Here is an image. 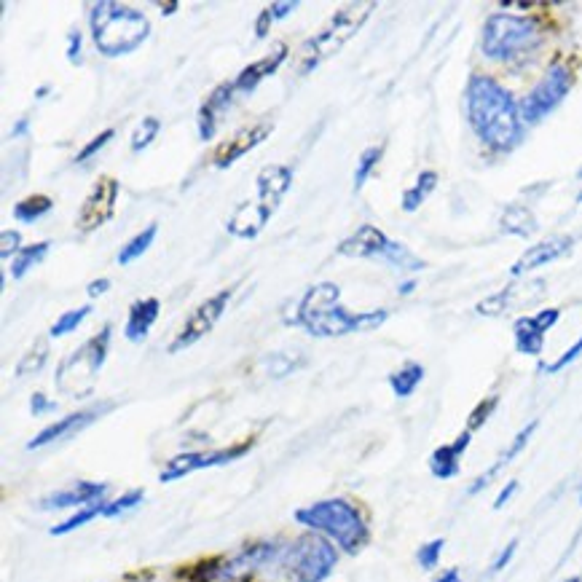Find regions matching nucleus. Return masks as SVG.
Returning a JSON list of instances; mask_svg holds the SVG:
<instances>
[{"instance_id":"obj_51","label":"nucleus","mask_w":582,"mask_h":582,"mask_svg":"<svg viewBox=\"0 0 582 582\" xmlns=\"http://www.w3.org/2000/svg\"><path fill=\"white\" fill-rule=\"evenodd\" d=\"M27 132H30V119H19L17 121V127L11 129V140H19V137H25Z\"/></svg>"},{"instance_id":"obj_14","label":"nucleus","mask_w":582,"mask_h":582,"mask_svg":"<svg viewBox=\"0 0 582 582\" xmlns=\"http://www.w3.org/2000/svg\"><path fill=\"white\" fill-rule=\"evenodd\" d=\"M395 242L381 231V228L365 223L352 234L346 237L341 245H338L336 253L344 255V258H371V261H387L389 253H392Z\"/></svg>"},{"instance_id":"obj_54","label":"nucleus","mask_w":582,"mask_h":582,"mask_svg":"<svg viewBox=\"0 0 582 582\" xmlns=\"http://www.w3.org/2000/svg\"><path fill=\"white\" fill-rule=\"evenodd\" d=\"M414 290H416V282H414V279H408V282H403V285L397 287V293H400V296H411Z\"/></svg>"},{"instance_id":"obj_27","label":"nucleus","mask_w":582,"mask_h":582,"mask_svg":"<svg viewBox=\"0 0 582 582\" xmlns=\"http://www.w3.org/2000/svg\"><path fill=\"white\" fill-rule=\"evenodd\" d=\"M422 381H424V365L405 363L400 371H395L392 376H389V387H392L395 397L405 400V397L414 395Z\"/></svg>"},{"instance_id":"obj_20","label":"nucleus","mask_w":582,"mask_h":582,"mask_svg":"<svg viewBox=\"0 0 582 582\" xmlns=\"http://www.w3.org/2000/svg\"><path fill=\"white\" fill-rule=\"evenodd\" d=\"M271 215H274V210H269L261 202L239 204L237 210L231 212V218L226 220V231L231 237L255 239L263 231V226L269 223Z\"/></svg>"},{"instance_id":"obj_45","label":"nucleus","mask_w":582,"mask_h":582,"mask_svg":"<svg viewBox=\"0 0 582 582\" xmlns=\"http://www.w3.org/2000/svg\"><path fill=\"white\" fill-rule=\"evenodd\" d=\"M51 411H57V403H54V400H49V397L43 395V392H35L33 400H30V414L43 416V414H51Z\"/></svg>"},{"instance_id":"obj_3","label":"nucleus","mask_w":582,"mask_h":582,"mask_svg":"<svg viewBox=\"0 0 582 582\" xmlns=\"http://www.w3.org/2000/svg\"><path fill=\"white\" fill-rule=\"evenodd\" d=\"M89 27H92V41L97 51L110 60L132 54L151 35V22L143 11L129 9L124 3H113V0L94 3Z\"/></svg>"},{"instance_id":"obj_24","label":"nucleus","mask_w":582,"mask_h":582,"mask_svg":"<svg viewBox=\"0 0 582 582\" xmlns=\"http://www.w3.org/2000/svg\"><path fill=\"white\" fill-rule=\"evenodd\" d=\"M161 312L159 298H137L135 304L129 306V317H127V328H124V336L132 344H140L148 338L151 328L156 325Z\"/></svg>"},{"instance_id":"obj_12","label":"nucleus","mask_w":582,"mask_h":582,"mask_svg":"<svg viewBox=\"0 0 582 582\" xmlns=\"http://www.w3.org/2000/svg\"><path fill=\"white\" fill-rule=\"evenodd\" d=\"M253 448V443H242V446L234 448H220V451H194V454H180L175 456L172 462L161 470L159 481L161 483H172L186 478V475L196 473V470H207V467H220V464H228L245 456L247 451Z\"/></svg>"},{"instance_id":"obj_39","label":"nucleus","mask_w":582,"mask_h":582,"mask_svg":"<svg viewBox=\"0 0 582 582\" xmlns=\"http://www.w3.org/2000/svg\"><path fill=\"white\" fill-rule=\"evenodd\" d=\"M143 499H145L143 489L127 491V494H121L119 499H113V502H108V505H105V513H102V518H116V515L127 513V510H132V507L140 505Z\"/></svg>"},{"instance_id":"obj_36","label":"nucleus","mask_w":582,"mask_h":582,"mask_svg":"<svg viewBox=\"0 0 582 582\" xmlns=\"http://www.w3.org/2000/svg\"><path fill=\"white\" fill-rule=\"evenodd\" d=\"M92 314V306L86 304V306H78V309H73V312H65L60 317V320L54 322L51 325V330H49V336L51 338H62V336H68V333H73V330H78V325L86 320Z\"/></svg>"},{"instance_id":"obj_5","label":"nucleus","mask_w":582,"mask_h":582,"mask_svg":"<svg viewBox=\"0 0 582 582\" xmlns=\"http://www.w3.org/2000/svg\"><path fill=\"white\" fill-rule=\"evenodd\" d=\"M373 9H376V3H355V6L336 11L328 25L301 46V51H298V62H301L298 73L301 76L312 73L317 65H322V62L344 49L346 43L352 41V35H357V30L368 22Z\"/></svg>"},{"instance_id":"obj_29","label":"nucleus","mask_w":582,"mask_h":582,"mask_svg":"<svg viewBox=\"0 0 582 582\" xmlns=\"http://www.w3.org/2000/svg\"><path fill=\"white\" fill-rule=\"evenodd\" d=\"M438 188V172H432V169H424L419 180H416V186H411L403 194V210L405 212H416L427 202V196L432 194Z\"/></svg>"},{"instance_id":"obj_4","label":"nucleus","mask_w":582,"mask_h":582,"mask_svg":"<svg viewBox=\"0 0 582 582\" xmlns=\"http://www.w3.org/2000/svg\"><path fill=\"white\" fill-rule=\"evenodd\" d=\"M296 521L304 523L306 529H312V532L325 534L349 556H357L371 537L363 513L349 499L341 497L322 499V502H314L309 507H301L296 513Z\"/></svg>"},{"instance_id":"obj_43","label":"nucleus","mask_w":582,"mask_h":582,"mask_svg":"<svg viewBox=\"0 0 582 582\" xmlns=\"http://www.w3.org/2000/svg\"><path fill=\"white\" fill-rule=\"evenodd\" d=\"M582 355V336L577 338V341H574L572 346H569V349H566L564 355L558 357L556 363H550V365H542V371L545 373H561L564 371V368H569V365L574 363V360H577V357Z\"/></svg>"},{"instance_id":"obj_37","label":"nucleus","mask_w":582,"mask_h":582,"mask_svg":"<svg viewBox=\"0 0 582 582\" xmlns=\"http://www.w3.org/2000/svg\"><path fill=\"white\" fill-rule=\"evenodd\" d=\"M161 129V121L156 119V116H148V119H143L140 124H137L135 135H132V151L140 153L145 151L148 145L156 140V135H159Z\"/></svg>"},{"instance_id":"obj_21","label":"nucleus","mask_w":582,"mask_h":582,"mask_svg":"<svg viewBox=\"0 0 582 582\" xmlns=\"http://www.w3.org/2000/svg\"><path fill=\"white\" fill-rule=\"evenodd\" d=\"M255 186H258V202L266 204L269 210H277L282 196L293 186V169L285 164H269L258 172Z\"/></svg>"},{"instance_id":"obj_22","label":"nucleus","mask_w":582,"mask_h":582,"mask_svg":"<svg viewBox=\"0 0 582 582\" xmlns=\"http://www.w3.org/2000/svg\"><path fill=\"white\" fill-rule=\"evenodd\" d=\"M287 54H290L287 43H277L269 57H263V60L253 62V65H247V68L242 70V73H239V76L231 81V84H234V89H237V92L250 94L253 89H258V84H263L266 78H271L279 68H282V62L287 60Z\"/></svg>"},{"instance_id":"obj_30","label":"nucleus","mask_w":582,"mask_h":582,"mask_svg":"<svg viewBox=\"0 0 582 582\" xmlns=\"http://www.w3.org/2000/svg\"><path fill=\"white\" fill-rule=\"evenodd\" d=\"M521 290H523L521 285L505 287V290H499V293H494V296L478 301L475 312L481 314V317H499V314H505L507 309L518 301V293H521ZM518 304H521V301H518Z\"/></svg>"},{"instance_id":"obj_6","label":"nucleus","mask_w":582,"mask_h":582,"mask_svg":"<svg viewBox=\"0 0 582 582\" xmlns=\"http://www.w3.org/2000/svg\"><path fill=\"white\" fill-rule=\"evenodd\" d=\"M542 41L540 22L518 14H491L483 25V54L489 60H513L518 54L537 49Z\"/></svg>"},{"instance_id":"obj_47","label":"nucleus","mask_w":582,"mask_h":582,"mask_svg":"<svg viewBox=\"0 0 582 582\" xmlns=\"http://www.w3.org/2000/svg\"><path fill=\"white\" fill-rule=\"evenodd\" d=\"M298 9V0H285V3H271L269 11L274 19H285L287 14H293Z\"/></svg>"},{"instance_id":"obj_17","label":"nucleus","mask_w":582,"mask_h":582,"mask_svg":"<svg viewBox=\"0 0 582 582\" xmlns=\"http://www.w3.org/2000/svg\"><path fill=\"white\" fill-rule=\"evenodd\" d=\"M234 84H220L212 89V94L204 100V105L199 108V119H196V129H199V140L202 143H210L215 132L220 127V119L226 116L228 108H231V100H234Z\"/></svg>"},{"instance_id":"obj_31","label":"nucleus","mask_w":582,"mask_h":582,"mask_svg":"<svg viewBox=\"0 0 582 582\" xmlns=\"http://www.w3.org/2000/svg\"><path fill=\"white\" fill-rule=\"evenodd\" d=\"M156 231H159V226H156V223H151V226H145L140 234H135V237L129 239L127 245L121 247V253H119L121 266H129V263H135L140 255L148 253L153 245V239H156Z\"/></svg>"},{"instance_id":"obj_50","label":"nucleus","mask_w":582,"mask_h":582,"mask_svg":"<svg viewBox=\"0 0 582 582\" xmlns=\"http://www.w3.org/2000/svg\"><path fill=\"white\" fill-rule=\"evenodd\" d=\"M110 290V279L102 277V279H94V282H89V287H86V293H89V298H100L105 296Z\"/></svg>"},{"instance_id":"obj_28","label":"nucleus","mask_w":582,"mask_h":582,"mask_svg":"<svg viewBox=\"0 0 582 582\" xmlns=\"http://www.w3.org/2000/svg\"><path fill=\"white\" fill-rule=\"evenodd\" d=\"M51 207H54V199H51V196L33 194L14 204V218H17L19 223H25V226H33V223H38V220L49 215Z\"/></svg>"},{"instance_id":"obj_25","label":"nucleus","mask_w":582,"mask_h":582,"mask_svg":"<svg viewBox=\"0 0 582 582\" xmlns=\"http://www.w3.org/2000/svg\"><path fill=\"white\" fill-rule=\"evenodd\" d=\"M537 427H540V422H537V419H534V422L526 424V427H523V430L518 432V435H515L513 443H510V446H507L505 454L499 456L497 462H494V467H489V470H486V473L478 475V478H475V483H473V486H470V491H467V494H470V497H475V494H481V491L486 489V486H489V483L494 481V478H497L499 470H502V467H505V464L513 462L515 456L521 454L523 448L529 446V440H532V435H534V432H537Z\"/></svg>"},{"instance_id":"obj_9","label":"nucleus","mask_w":582,"mask_h":582,"mask_svg":"<svg viewBox=\"0 0 582 582\" xmlns=\"http://www.w3.org/2000/svg\"><path fill=\"white\" fill-rule=\"evenodd\" d=\"M574 73L564 62H553L545 76L540 78V84L534 86L532 92L526 94L521 102V119L523 124H540L545 116H550L553 110L564 102V97L572 92Z\"/></svg>"},{"instance_id":"obj_2","label":"nucleus","mask_w":582,"mask_h":582,"mask_svg":"<svg viewBox=\"0 0 582 582\" xmlns=\"http://www.w3.org/2000/svg\"><path fill=\"white\" fill-rule=\"evenodd\" d=\"M387 309L376 312H349L341 306V287L333 282H317L304 293L296 312V325L317 338H338L360 330H373L384 325Z\"/></svg>"},{"instance_id":"obj_10","label":"nucleus","mask_w":582,"mask_h":582,"mask_svg":"<svg viewBox=\"0 0 582 582\" xmlns=\"http://www.w3.org/2000/svg\"><path fill=\"white\" fill-rule=\"evenodd\" d=\"M228 301H231V290H218L215 296L204 298L202 304L188 314L186 322H183V328H180V333L175 336V341L169 344V355H178V352H183L188 346H194L196 341H202V338L218 325V320L223 317V312H226Z\"/></svg>"},{"instance_id":"obj_57","label":"nucleus","mask_w":582,"mask_h":582,"mask_svg":"<svg viewBox=\"0 0 582 582\" xmlns=\"http://www.w3.org/2000/svg\"><path fill=\"white\" fill-rule=\"evenodd\" d=\"M577 178H580V180H582V169H580V172H577Z\"/></svg>"},{"instance_id":"obj_19","label":"nucleus","mask_w":582,"mask_h":582,"mask_svg":"<svg viewBox=\"0 0 582 582\" xmlns=\"http://www.w3.org/2000/svg\"><path fill=\"white\" fill-rule=\"evenodd\" d=\"M105 491H108L105 483L84 481L76 483L73 489L51 491L49 497H43L41 502H38V507H41V510H68V507H78V510H81V507H89L94 505V502H102Z\"/></svg>"},{"instance_id":"obj_46","label":"nucleus","mask_w":582,"mask_h":582,"mask_svg":"<svg viewBox=\"0 0 582 582\" xmlns=\"http://www.w3.org/2000/svg\"><path fill=\"white\" fill-rule=\"evenodd\" d=\"M515 550H518V540H510V542H507V548L502 550V553H499V556H497V561L491 564V572H494V574L502 572V569H505V566L510 564V561H513Z\"/></svg>"},{"instance_id":"obj_42","label":"nucleus","mask_w":582,"mask_h":582,"mask_svg":"<svg viewBox=\"0 0 582 582\" xmlns=\"http://www.w3.org/2000/svg\"><path fill=\"white\" fill-rule=\"evenodd\" d=\"M22 253V234L14 231V228H6L3 234H0V258L6 261V258H17Z\"/></svg>"},{"instance_id":"obj_23","label":"nucleus","mask_w":582,"mask_h":582,"mask_svg":"<svg viewBox=\"0 0 582 582\" xmlns=\"http://www.w3.org/2000/svg\"><path fill=\"white\" fill-rule=\"evenodd\" d=\"M470 443H473V432L464 430L456 435L454 443L435 448L430 456L432 475H435V478H440V481L456 478V475H459V470H462V456H464V451L470 448Z\"/></svg>"},{"instance_id":"obj_41","label":"nucleus","mask_w":582,"mask_h":582,"mask_svg":"<svg viewBox=\"0 0 582 582\" xmlns=\"http://www.w3.org/2000/svg\"><path fill=\"white\" fill-rule=\"evenodd\" d=\"M113 137H116V129H102L100 135L92 137V140H89V143H86L84 148H81V153L76 156V164H84V161L92 159L94 153L102 151V148H105V145H108L110 140H113Z\"/></svg>"},{"instance_id":"obj_48","label":"nucleus","mask_w":582,"mask_h":582,"mask_svg":"<svg viewBox=\"0 0 582 582\" xmlns=\"http://www.w3.org/2000/svg\"><path fill=\"white\" fill-rule=\"evenodd\" d=\"M271 22H274V17H271V11L263 9L261 14H258V19H255V38H266V35H269Z\"/></svg>"},{"instance_id":"obj_55","label":"nucleus","mask_w":582,"mask_h":582,"mask_svg":"<svg viewBox=\"0 0 582 582\" xmlns=\"http://www.w3.org/2000/svg\"><path fill=\"white\" fill-rule=\"evenodd\" d=\"M49 92H51L49 84L38 86V89H35V100H43V97H49Z\"/></svg>"},{"instance_id":"obj_59","label":"nucleus","mask_w":582,"mask_h":582,"mask_svg":"<svg viewBox=\"0 0 582 582\" xmlns=\"http://www.w3.org/2000/svg\"><path fill=\"white\" fill-rule=\"evenodd\" d=\"M580 505H582V494H580Z\"/></svg>"},{"instance_id":"obj_7","label":"nucleus","mask_w":582,"mask_h":582,"mask_svg":"<svg viewBox=\"0 0 582 582\" xmlns=\"http://www.w3.org/2000/svg\"><path fill=\"white\" fill-rule=\"evenodd\" d=\"M110 333H113V328L105 325L97 336L89 338L86 344L78 346L73 355L62 360L57 373H54V384H57L62 395L86 397L92 392L102 365H105V357H108Z\"/></svg>"},{"instance_id":"obj_32","label":"nucleus","mask_w":582,"mask_h":582,"mask_svg":"<svg viewBox=\"0 0 582 582\" xmlns=\"http://www.w3.org/2000/svg\"><path fill=\"white\" fill-rule=\"evenodd\" d=\"M49 247H51V242H38V245L22 247V253L11 261V277L22 279L27 271H33L35 266H38V263L49 255Z\"/></svg>"},{"instance_id":"obj_44","label":"nucleus","mask_w":582,"mask_h":582,"mask_svg":"<svg viewBox=\"0 0 582 582\" xmlns=\"http://www.w3.org/2000/svg\"><path fill=\"white\" fill-rule=\"evenodd\" d=\"M81 49H84V35H81V30H70V35H68L70 65H81Z\"/></svg>"},{"instance_id":"obj_35","label":"nucleus","mask_w":582,"mask_h":582,"mask_svg":"<svg viewBox=\"0 0 582 582\" xmlns=\"http://www.w3.org/2000/svg\"><path fill=\"white\" fill-rule=\"evenodd\" d=\"M381 156H384V145H373V148H365V151L360 153L355 169V191H360V188L371 180L373 169L379 167Z\"/></svg>"},{"instance_id":"obj_26","label":"nucleus","mask_w":582,"mask_h":582,"mask_svg":"<svg viewBox=\"0 0 582 582\" xmlns=\"http://www.w3.org/2000/svg\"><path fill=\"white\" fill-rule=\"evenodd\" d=\"M499 226L505 234H513V237H532L537 231V218L529 207H521V204H510L502 212L499 218Z\"/></svg>"},{"instance_id":"obj_53","label":"nucleus","mask_w":582,"mask_h":582,"mask_svg":"<svg viewBox=\"0 0 582 582\" xmlns=\"http://www.w3.org/2000/svg\"><path fill=\"white\" fill-rule=\"evenodd\" d=\"M178 9H180L178 0H167V3H161V14H164V17H172Z\"/></svg>"},{"instance_id":"obj_8","label":"nucleus","mask_w":582,"mask_h":582,"mask_svg":"<svg viewBox=\"0 0 582 582\" xmlns=\"http://www.w3.org/2000/svg\"><path fill=\"white\" fill-rule=\"evenodd\" d=\"M336 564L338 553L333 542L317 532L301 534L298 540H293V545H287L285 556H282L285 574L293 582H325Z\"/></svg>"},{"instance_id":"obj_11","label":"nucleus","mask_w":582,"mask_h":582,"mask_svg":"<svg viewBox=\"0 0 582 582\" xmlns=\"http://www.w3.org/2000/svg\"><path fill=\"white\" fill-rule=\"evenodd\" d=\"M119 180L113 178H100L92 186L89 196L81 204V212H78L76 226L78 231H94V228L105 226L110 218H113V212H116V202H119Z\"/></svg>"},{"instance_id":"obj_16","label":"nucleus","mask_w":582,"mask_h":582,"mask_svg":"<svg viewBox=\"0 0 582 582\" xmlns=\"http://www.w3.org/2000/svg\"><path fill=\"white\" fill-rule=\"evenodd\" d=\"M274 132V124L271 121H255V124H247V127H242L237 132V135H231L226 140V143L220 145L218 151H215V167L218 169H226L231 167L234 161L242 159L247 151H253V148H258L261 143H266V137Z\"/></svg>"},{"instance_id":"obj_38","label":"nucleus","mask_w":582,"mask_h":582,"mask_svg":"<svg viewBox=\"0 0 582 582\" xmlns=\"http://www.w3.org/2000/svg\"><path fill=\"white\" fill-rule=\"evenodd\" d=\"M497 405H499V397L497 395L483 397L481 403L475 405L473 411H470V416H467V430H470V432L481 430L483 424H486L491 419V414L497 411Z\"/></svg>"},{"instance_id":"obj_52","label":"nucleus","mask_w":582,"mask_h":582,"mask_svg":"<svg viewBox=\"0 0 582 582\" xmlns=\"http://www.w3.org/2000/svg\"><path fill=\"white\" fill-rule=\"evenodd\" d=\"M435 582H462V577H459V569H456V566H451V569H446V572L440 574Z\"/></svg>"},{"instance_id":"obj_34","label":"nucleus","mask_w":582,"mask_h":582,"mask_svg":"<svg viewBox=\"0 0 582 582\" xmlns=\"http://www.w3.org/2000/svg\"><path fill=\"white\" fill-rule=\"evenodd\" d=\"M46 360H49V341H46V338H38L33 344V349L17 363V371H14L17 373V379H25V376L38 373L43 365H46Z\"/></svg>"},{"instance_id":"obj_56","label":"nucleus","mask_w":582,"mask_h":582,"mask_svg":"<svg viewBox=\"0 0 582 582\" xmlns=\"http://www.w3.org/2000/svg\"><path fill=\"white\" fill-rule=\"evenodd\" d=\"M564 582H582V577L577 574V577H569V580H564Z\"/></svg>"},{"instance_id":"obj_13","label":"nucleus","mask_w":582,"mask_h":582,"mask_svg":"<svg viewBox=\"0 0 582 582\" xmlns=\"http://www.w3.org/2000/svg\"><path fill=\"white\" fill-rule=\"evenodd\" d=\"M561 320V309H542V312L532 314V317H521L515 320V352H521L526 357L542 355L545 346V333H548L556 322Z\"/></svg>"},{"instance_id":"obj_33","label":"nucleus","mask_w":582,"mask_h":582,"mask_svg":"<svg viewBox=\"0 0 582 582\" xmlns=\"http://www.w3.org/2000/svg\"><path fill=\"white\" fill-rule=\"evenodd\" d=\"M102 513H105V502H94V505H89V507H81L78 513L70 515L68 521H62V523H57V526H51L49 534H51V537H62V534L76 532V529L86 526V523L94 521V518H97V515H102Z\"/></svg>"},{"instance_id":"obj_49","label":"nucleus","mask_w":582,"mask_h":582,"mask_svg":"<svg viewBox=\"0 0 582 582\" xmlns=\"http://www.w3.org/2000/svg\"><path fill=\"white\" fill-rule=\"evenodd\" d=\"M518 486H521V483H518V481H510V483H507L505 489L499 491V497L494 499V510H502V507H505L507 502H510V499L515 497V491H518Z\"/></svg>"},{"instance_id":"obj_1","label":"nucleus","mask_w":582,"mask_h":582,"mask_svg":"<svg viewBox=\"0 0 582 582\" xmlns=\"http://www.w3.org/2000/svg\"><path fill=\"white\" fill-rule=\"evenodd\" d=\"M467 119L486 148L497 153L513 151L523 140L521 105L497 78L475 73L467 84Z\"/></svg>"},{"instance_id":"obj_18","label":"nucleus","mask_w":582,"mask_h":582,"mask_svg":"<svg viewBox=\"0 0 582 582\" xmlns=\"http://www.w3.org/2000/svg\"><path fill=\"white\" fill-rule=\"evenodd\" d=\"M572 247H574L572 237H550L545 239V242H537V245L529 247V250L510 266V274H513V277H521L526 271L540 269L545 263H553L558 261V258H564Z\"/></svg>"},{"instance_id":"obj_15","label":"nucleus","mask_w":582,"mask_h":582,"mask_svg":"<svg viewBox=\"0 0 582 582\" xmlns=\"http://www.w3.org/2000/svg\"><path fill=\"white\" fill-rule=\"evenodd\" d=\"M113 405L105 403V405H92V408H84V411H76V414L65 416V419H60V422L49 424V427H43L38 435H35L30 443H27V448L30 451H35V448H43L49 446V443H60V440H68L73 438L76 432L86 430L89 424L97 422L105 411H110Z\"/></svg>"},{"instance_id":"obj_58","label":"nucleus","mask_w":582,"mask_h":582,"mask_svg":"<svg viewBox=\"0 0 582 582\" xmlns=\"http://www.w3.org/2000/svg\"><path fill=\"white\" fill-rule=\"evenodd\" d=\"M577 202H580V204H582V194H580V196H577Z\"/></svg>"},{"instance_id":"obj_40","label":"nucleus","mask_w":582,"mask_h":582,"mask_svg":"<svg viewBox=\"0 0 582 582\" xmlns=\"http://www.w3.org/2000/svg\"><path fill=\"white\" fill-rule=\"evenodd\" d=\"M443 548H446V540H443V537H438V540H430L427 545H422V548H419V553H416V561H419V566H422L424 572H432V569L440 564Z\"/></svg>"}]
</instances>
